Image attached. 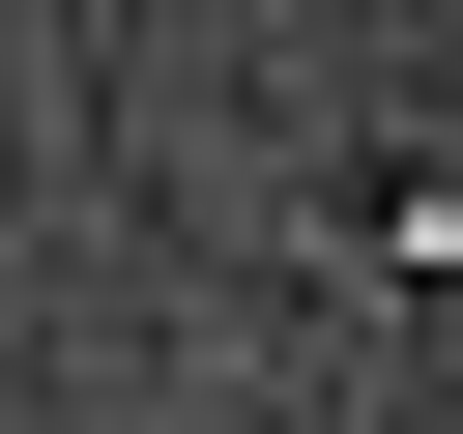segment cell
<instances>
[{
	"instance_id": "6da1fadb",
	"label": "cell",
	"mask_w": 463,
	"mask_h": 434,
	"mask_svg": "<svg viewBox=\"0 0 463 434\" xmlns=\"http://www.w3.org/2000/svg\"><path fill=\"white\" fill-rule=\"evenodd\" d=\"M347 260L376 289H463V174H347Z\"/></svg>"
}]
</instances>
